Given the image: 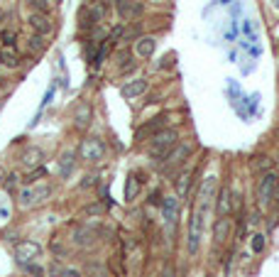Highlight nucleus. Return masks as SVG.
<instances>
[{
	"instance_id": "nucleus-1",
	"label": "nucleus",
	"mask_w": 279,
	"mask_h": 277,
	"mask_svg": "<svg viewBox=\"0 0 279 277\" xmlns=\"http://www.w3.org/2000/svg\"><path fill=\"white\" fill-rule=\"evenodd\" d=\"M177 140H179V132L177 130L164 128V130L154 132L152 140H149V155H152V157H166V155L177 147Z\"/></svg>"
},
{
	"instance_id": "nucleus-2",
	"label": "nucleus",
	"mask_w": 279,
	"mask_h": 277,
	"mask_svg": "<svg viewBox=\"0 0 279 277\" xmlns=\"http://www.w3.org/2000/svg\"><path fill=\"white\" fill-rule=\"evenodd\" d=\"M206 211H208V204L196 201V211H194L191 223H189V253H191V255H196V253H198V243H201V233H203Z\"/></svg>"
},
{
	"instance_id": "nucleus-3",
	"label": "nucleus",
	"mask_w": 279,
	"mask_h": 277,
	"mask_svg": "<svg viewBox=\"0 0 279 277\" xmlns=\"http://www.w3.org/2000/svg\"><path fill=\"white\" fill-rule=\"evenodd\" d=\"M191 157V145H177L169 155L164 157V164H162V174H166V177H172L177 169H181L184 164H186V160Z\"/></svg>"
},
{
	"instance_id": "nucleus-4",
	"label": "nucleus",
	"mask_w": 279,
	"mask_h": 277,
	"mask_svg": "<svg viewBox=\"0 0 279 277\" xmlns=\"http://www.w3.org/2000/svg\"><path fill=\"white\" fill-rule=\"evenodd\" d=\"M277 187H279V177L274 174V172L262 174V179H260V184H257V204H260V209H267V206L274 201Z\"/></svg>"
},
{
	"instance_id": "nucleus-5",
	"label": "nucleus",
	"mask_w": 279,
	"mask_h": 277,
	"mask_svg": "<svg viewBox=\"0 0 279 277\" xmlns=\"http://www.w3.org/2000/svg\"><path fill=\"white\" fill-rule=\"evenodd\" d=\"M81 157L83 160H88V162H98V160H103V152H105V147H103V143H100L98 137H86L81 143Z\"/></svg>"
},
{
	"instance_id": "nucleus-6",
	"label": "nucleus",
	"mask_w": 279,
	"mask_h": 277,
	"mask_svg": "<svg viewBox=\"0 0 279 277\" xmlns=\"http://www.w3.org/2000/svg\"><path fill=\"white\" fill-rule=\"evenodd\" d=\"M15 255H17V260L22 262V265H27L30 260H34V258H39V255H42V245L32 243V241H22V243L15 245Z\"/></svg>"
},
{
	"instance_id": "nucleus-7",
	"label": "nucleus",
	"mask_w": 279,
	"mask_h": 277,
	"mask_svg": "<svg viewBox=\"0 0 279 277\" xmlns=\"http://www.w3.org/2000/svg\"><path fill=\"white\" fill-rule=\"evenodd\" d=\"M49 187H39V189H22L20 192V206H34V204H42L47 196H49Z\"/></svg>"
},
{
	"instance_id": "nucleus-8",
	"label": "nucleus",
	"mask_w": 279,
	"mask_h": 277,
	"mask_svg": "<svg viewBox=\"0 0 279 277\" xmlns=\"http://www.w3.org/2000/svg\"><path fill=\"white\" fill-rule=\"evenodd\" d=\"M115 8H118V15L123 17V20H128V17H140L142 10H145L142 3H137V0H118Z\"/></svg>"
},
{
	"instance_id": "nucleus-9",
	"label": "nucleus",
	"mask_w": 279,
	"mask_h": 277,
	"mask_svg": "<svg viewBox=\"0 0 279 277\" xmlns=\"http://www.w3.org/2000/svg\"><path fill=\"white\" fill-rule=\"evenodd\" d=\"M230 230H233V221H230L228 216H220L218 221L213 223V238L215 243H226L230 238Z\"/></svg>"
},
{
	"instance_id": "nucleus-10",
	"label": "nucleus",
	"mask_w": 279,
	"mask_h": 277,
	"mask_svg": "<svg viewBox=\"0 0 279 277\" xmlns=\"http://www.w3.org/2000/svg\"><path fill=\"white\" fill-rule=\"evenodd\" d=\"M27 22H30V27H32V30L39 34V37H47V34H51V22H49V17H47V15L32 13Z\"/></svg>"
},
{
	"instance_id": "nucleus-11",
	"label": "nucleus",
	"mask_w": 279,
	"mask_h": 277,
	"mask_svg": "<svg viewBox=\"0 0 279 277\" xmlns=\"http://www.w3.org/2000/svg\"><path fill=\"white\" fill-rule=\"evenodd\" d=\"M162 211H164L166 228L174 230V226H177V216H179V204H177V199H174V196H169L164 204H162Z\"/></svg>"
},
{
	"instance_id": "nucleus-12",
	"label": "nucleus",
	"mask_w": 279,
	"mask_h": 277,
	"mask_svg": "<svg viewBox=\"0 0 279 277\" xmlns=\"http://www.w3.org/2000/svg\"><path fill=\"white\" fill-rule=\"evenodd\" d=\"M96 236H98V230L91 228V226H86V228H76V233H74V243L81 245V248H88V245L96 243Z\"/></svg>"
},
{
	"instance_id": "nucleus-13",
	"label": "nucleus",
	"mask_w": 279,
	"mask_h": 277,
	"mask_svg": "<svg viewBox=\"0 0 279 277\" xmlns=\"http://www.w3.org/2000/svg\"><path fill=\"white\" fill-rule=\"evenodd\" d=\"M145 91H147V81H145V79H135V81L125 83L120 94H123L125 98H135V96H142Z\"/></svg>"
},
{
	"instance_id": "nucleus-14",
	"label": "nucleus",
	"mask_w": 279,
	"mask_h": 277,
	"mask_svg": "<svg viewBox=\"0 0 279 277\" xmlns=\"http://www.w3.org/2000/svg\"><path fill=\"white\" fill-rule=\"evenodd\" d=\"M154 47H157V42H154L152 37H140L135 49H137V54H140L142 59H149V57L154 54Z\"/></svg>"
},
{
	"instance_id": "nucleus-15",
	"label": "nucleus",
	"mask_w": 279,
	"mask_h": 277,
	"mask_svg": "<svg viewBox=\"0 0 279 277\" xmlns=\"http://www.w3.org/2000/svg\"><path fill=\"white\" fill-rule=\"evenodd\" d=\"M230 209H233V194H230V189H220V194H218V213L228 216Z\"/></svg>"
},
{
	"instance_id": "nucleus-16",
	"label": "nucleus",
	"mask_w": 279,
	"mask_h": 277,
	"mask_svg": "<svg viewBox=\"0 0 279 277\" xmlns=\"http://www.w3.org/2000/svg\"><path fill=\"white\" fill-rule=\"evenodd\" d=\"M164 120H166V115H157V118H154L152 123H147V125H142V128L137 130V137L142 140V137H145L147 132H152V135H154V132H159V128L164 125Z\"/></svg>"
},
{
	"instance_id": "nucleus-17",
	"label": "nucleus",
	"mask_w": 279,
	"mask_h": 277,
	"mask_svg": "<svg viewBox=\"0 0 279 277\" xmlns=\"http://www.w3.org/2000/svg\"><path fill=\"white\" fill-rule=\"evenodd\" d=\"M0 64H5V66H17L20 64V57H17L15 47H3L0 49Z\"/></svg>"
},
{
	"instance_id": "nucleus-18",
	"label": "nucleus",
	"mask_w": 279,
	"mask_h": 277,
	"mask_svg": "<svg viewBox=\"0 0 279 277\" xmlns=\"http://www.w3.org/2000/svg\"><path fill=\"white\" fill-rule=\"evenodd\" d=\"M74 160H76L74 152H64V155H62V160H59V172H62V177H69V174H71Z\"/></svg>"
},
{
	"instance_id": "nucleus-19",
	"label": "nucleus",
	"mask_w": 279,
	"mask_h": 277,
	"mask_svg": "<svg viewBox=\"0 0 279 277\" xmlns=\"http://www.w3.org/2000/svg\"><path fill=\"white\" fill-rule=\"evenodd\" d=\"M189 187H191V172H181L179 177H177V194L179 196H186L189 194Z\"/></svg>"
},
{
	"instance_id": "nucleus-20",
	"label": "nucleus",
	"mask_w": 279,
	"mask_h": 277,
	"mask_svg": "<svg viewBox=\"0 0 279 277\" xmlns=\"http://www.w3.org/2000/svg\"><path fill=\"white\" fill-rule=\"evenodd\" d=\"M30 3V8H32L34 13H39V15H49L51 5L47 3V0H27Z\"/></svg>"
},
{
	"instance_id": "nucleus-21",
	"label": "nucleus",
	"mask_w": 279,
	"mask_h": 277,
	"mask_svg": "<svg viewBox=\"0 0 279 277\" xmlns=\"http://www.w3.org/2000/svg\"><path fill=\"white\" fill-rule=\"evenodd\" d=\"M88 118H91V108H88V106H81L79 113H76V128H86V125H88Z\"/></svg>"
},
{
	"instance_id": "nucleus-22",
	"label": "nucleus",
	"mask_w": 279,
	"mask_h": 277,
	"mask_svg": "<svg viewBox=\"0 0 279 277\" xmlns=\"http://www.w3.org/2000/svg\"><path fill=\"white\" fill-rule=\"evenodd\" d=\"M79 22H81V27H93L96 17H93V13H91V8H83L81 15H79Z\"/></svg>"
},
{
	"instance_id": "nucleus-23",
	"label": "nucleus",
	"mask_w": 279,
	"mask_h": 277,
	"mask_svg": "<svg viewBox=\"0 0 279 277\" xmlns=\"http://www.w3.org/2000/svg\"><path fill=\"white\" fill-rule=\"evenodd\" d=\"M88 275L91 277H110V272H108L103 265H98V262H88Z\"/></svg>"
},
{
	"instance_id": "nucleus-24",
	"label": "nucleus",
	"mask_w": 279,
	"mask_h": 277,
	"mask_svg": "<svg viewBox=\"0 0 279 277\" xmlns=\"http://www.w3.org/2000/svg\"><path fill=\"white\" fill-rule=\"evenodd\" d=\"M39 157H42V152L34 147V150H30V152H25L22 162H25V164H39Z\"/></svg>"
},
{
	"instance_id": "nucleus-25",
	"label": "nucleus",
	"mask_w": 279,
	"mask_h": 277,
	"mask_svg": "<svg viewBox=\"0 0 279 277\" xmlns=\"http://www.w3.org/2000/svg\"><path fill=\"white\" fill-rule=\"evenodd\" d=\"M137 189H140V187H137V179H128V187H125V196H128V201L137 196Z\"/></svg>"
},
{
	"instance_id": "nucleus-26",
	"label": "nucleus",
	"mask_w": 279,
	"mask_h": 277,
	"mask_svg": "<svg viewBox=\"0 0 279 277\" xmlns=\"http://www.w3.org/2000/svg\"><path fill=\"white\" fill-rule=\"evenodd\" d=\"M27 47H30V52H39V49H44V42H42V37H39V34H34V37H30Z\"/></svg>"
},
{
	"instance_id": "nucleus-27",
	"label": "nucleus",
	"mask_w": 279,
	"mask_h": 277,
	"mask_svg": "<svg viewBox=\"0 0 279 277\" xmlns=\"http://www.w3.org/2000/svg\"><path fill=\"white\" fill-rule=\"evenodd\" d=\"M252 250H255V253H262V250H264V236H262V233L252 236Z\"/></svg>"
},
{
	"instance_id": "nucleus-28",
	"label": "nucleus",
	"mask_w": 279,
	"mask_h": 277,
	"mask_svg": "<svg viewBox=\"0 0 279 277\" xmlns=\"http://www.w3.org/2000/svg\"><path fill=\"white\" fill-rule=\"evenodd\" d=\"M91 13H93V17H96V22H98L100 17H103V13H105V8H103L100 3H93V5H91Z\"/></svg>"
},
{
	"instance_id": "nucleus-29",
	"label": "nucleus",
	"mask_w": 279,
	"mask_h": 277,
	"mask_svg": "<svg viewBox=\"0 0 279 277\" xmlns=\"http://www.w3.org/2000/svg\"><path fill=\"white\" fill-rule=\"evenodd\" d=\"M3 44L5 47H15V32H3Z\"/></svg>"
},
{
	"instance_id": "nucleus-30",
	"label": "nucleus",
	"mask_w": 279,
	"mask_h": 277,
	"mask_svg": "<svg viewBox=\"0 0 279 277\" xmlns=\"http://www.w3.org/2000/svg\"><path fill=\"white\" fill-rule=\"evenodd\" d=\"M269 164H272L269 157H260V160L255 162V167H257V169H269Z\"/></svg>"
},
{
	"instance_id": "nucleus-31",
	"label": "nucleus",
	"mask_w": 279,
	"mask_h": 277,
	"mask_svg": "<svg viewBox=\"0 0 279 277\" xmlns=\"http://www.w3.org/2000/svg\"><path fill=\"white\" fill-rule=\"evenodd\" d=\"M62 272H64V267H59L57 262L49 265V277H62Z\"/></svg>"
},
{
	"instance_id": "nucleus-32",
	"label": "nucleus",
	"mask_w": 279,
	"mask_h": 277,
	"mask_svg": "<svg viewBox=\"0 0 279 277\" xmlns=\"http://www.w3.org/2000/svg\"><path fill=\"white\" fill-rule=\"evenodd\" d=\"M128 59H130V52H125V49L118 52V62H120L123 66H128Z\"/></svg>"
},
{
	"instance_id": "nucleus-33",
	"label": "nucleus",
	"mask_w": 279,
	"mask_h": 277,
	"mask_svg": "<svg viewBox=\"0 0 279 277\" xmlns=\"http://www.w3.org/2000/svg\"><path fill=\"white\" fill-rule=\"evenodd\" d=\"M86 213H91V216H98V213H103V206H100V204H93V206H88V209H86Z\"/></svg>"
},
{
	"instance_id": "nucleus-34",
	"label": "nucleus",
	"mask_w": 279,
	"mask_h": 277,
	"mask_svg": "<svg viewBox=\"0 0 279 277\" xmlns=\"http://www.w3.org/2000/svg\"><path fill=\"white\" fill-rule=\"evenodd\" d=\"M27 270H30V272H32V275L42 277V267H39V265H32V262H27Z\"/></svg>"
},
{
	"instance_id": "nucleus-35",
	"label": "nucleus",
	"mask_w": 279,
	"mask_h": 277,
	"mask_svg": "<svg viewBox=\"0 0 279 277\" xmlns=\"http://www.w3.org/2000/svg\"><path fill=\"white\" fill-rule=\"evenodd\" d=\"M15 184H17V174H10V177H8V181H5V187L13 192V189H15Z\"/></svg>"
},
{
	"instance_id": "nucleus-36",
	"label": "nucleus",
	"mask_w": 279,
	"mask_h": 277,
	"mask_svg": "<svg viewBox=\"0 0 279 277\" xmlns=\"http://www.w3.org/2000/svg\"><path fill=\"white\" fill-rule=\"evenodd\" d=\"M62 277H83V275L79 272V270H64V272H62Z\"/></svg>"
},
{
	"instance_id": "nucleus-37",
	"label": "nucleus",
	"mask_w": 279,
	"mask_h": 277,
	"mask_svg": "<svg viewBox=\"0 0 279 277\" xmlns=\"http://www.w3.org/2000/svg\"><path fill=\"white\" fill-rule=\"evenodd\" d=\"M272 8H274V10H279V0H272Z\"/></svg>"
},
{
	"instance_id": "nucleus-38",
	"label": "nucleus",
	"mask_w": 279,
	"mask_h": 277,
	"mask_svg": "<svg viewBox=\"0 0 279 277\" xmlns=\"http://www.w3.org/2000/svg\"><path fill=\"white\" fill-rule=\"evenodd\" d=\"M0 22H3V17H0Z\"/></svg>"
}]
</instances>
